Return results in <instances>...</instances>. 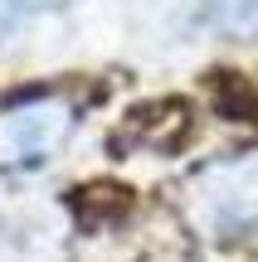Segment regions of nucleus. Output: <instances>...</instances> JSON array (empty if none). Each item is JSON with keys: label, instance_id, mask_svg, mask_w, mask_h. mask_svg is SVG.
<instances>
[{"label": "nucleus", "instance_id": "1", "mask_svg": "<svg viewBox=\"0 0 258 262\" xmlns=\"http://www.w3.org/2000/svg\"><path fill=\"white\" fill-rule=\"evenodd\" d=\"M195 224L214 238H253L258 233V160L214 165L195 185Z\"/></svg>", "mask_w": 258, "mask_h": 262}, {"label": "nucleus", "instance_id": "3", "mask_svg": "<svg viewBox=\"0 0 258 262\" xmlns=\"http://www.w3.org/2000/svg\"><path fill=\"white\" fill-rule=\"evenodd\" d=\"M205 19L224 29H253L258 25V0H205Z\"/></svg>", "mask_w": 258, "mask_h": 262}, {"label": "nucleus", "instance_id": "2", "mask_svg": "<svg viewBox=\"0 0 258 262\" xmlns=\"http://www.w3.org/2000/svg\"><path fill=\"white\" fill-rule=\"evenodd\" d=\"M73 117L64 102H25L0 117V165H39L68 136Z\"/></svg>", "mask_w": 258, "mask_h": 262}, {"label": "nucleus", "instance_id": "4", "mask_svg": "<svg viewBox=\"0 0 258 262\" xmlns=\"http://www.w3.org/2000/svg\"><path fill=\"white\" fill-rule=\"evenodd\" d=\"M44 5H58V0H0V39H5L25 15H34V10H44Z\"/></svg>", "mask_w": 258, "mask_h": 262}]
</instances>
